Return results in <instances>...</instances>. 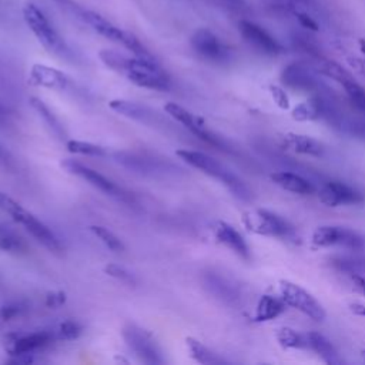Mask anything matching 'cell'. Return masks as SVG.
Wrapping results in <instances>:
<instances>
[{"label":"cell","instance_id":"1","mask_svg":"<svg viewBox=\"0 0 365 365\" xmlns=\"http://www.w3.org/2000/svg\"><path fill=\"white\" fill-rule=\"evenodd\" d=\"M100 60L113 71L121 74L133 84L157 91H167L171 87V78L155 58L128 57L114 50H101Z\"/></svg>","mask_w":365,"mask_h":365},{"label":"cell","instance_id":"2","mask_svg":"<svg viewBox=\"0 0 365 365\" xmlns=\"http://www.w3.org/2000/svg\"><path fill=\"white\" fill-rule=\"evenodd\" d=\"M175 154L182 161L190 164L191 167H194V168L202 171L204 174H207V175L218 180L220 182H222L235 197H238L241 200H248L250 198V190L242 182V180L238 178L230 168H227L222 163L212 158L211 155H208L202 151L188 150V148L177 150Z\"/></svg>","mask_w":365,"mask_h":365},{"label":"cell","instance_id":"3","mask_svg":"<svg viewBox=\"0 0 365 365\" xmlns=\"http://www.w3.org/2000/svg\"><path fill=\"white\" fill-rule=\"evenodd\" d=\"M23 19L38 43L48 51L60 57L71 54L68 46L50 23L47 16L34 3H26L23 7Z\"/></svg>","mask_w":365,"mask_h":365},{"label":"cell","instance_id":"4","mask_svg":"<svg viewBox=\"0 0 365 365\" xmlns=\"http://www.w3.org/2000/svg\"><path fill=\"white\" fill-rule=\"evenodd\" d=\"M80 17L97 34H100L101 37L111 40L114 43L123 44L134 56H138L143 58H154V56L147 50V47L133 33L120 29L118 26H115L110 20H107L104 16H101L93 10H83L80 13Z\"/></svg>","mask_w":365,"mask_h":365},{"label":"cell","instance_id":"5","mask_svg":"<svg viewBox=\"0 0 365 365\" xmlns=\"http://www.w3.org/2000/svg\"><path fill=\"white\" fill-rule=\"evenodd\" d=\"M244 227L257 235L271 238H287L292 234L291 224L275 212L262 208H254L242 212Z\"/></svg>","mask_w":365,"mask_h":365},{"label":"cell","instance_id":"6","mask_svg":"<svg viewBox=\"0 0 365 365\" xmlns=\"http://www.w3.org/2000/svg\"><path fill=\"white\" fill-rule=\"evenodd\" d=\"M123 338L128 349L144 364L158 365L164 364L165 359L161 354L160 346L157 345L154 336L144 328L135 324H127L123 331Z\"/></svg>","mask_w":365,"mask_h":365},{"label":"cell","instance_id":"7","mask_svg":"<svg viewBox=\"0 0 365 365\" xmlns=\"http://www.w3.org/2000/svg\"><path fill=\"white\" fill-rule=\"evenodd\" d=\"M279 297L285 301L288 307L295 308L304 315L309 317L317 322H322L327 317L324 307L317 301V298L304 289L301 285L291 282L288 279L279 281Z\"/></svg>","mask_w":365,"mask_h":365},{"label":"cell","instance_id":"8","mask_svg":"<svg viewBox=\"0 0 365 365\" xmlns=\"http://www.w3.org/2000/svg\"><path fill=\"white\" fill-rule=\"evenodd\" d=\"M61 167L66 171H68L70 174H74V175L83 178L88 184H91L94 188L103 191L104 194H107L110 197H114V198H118V200L125 201V202H133V197L124 188L117 185L113 180L103 175L97 170H94V168H91L86 164H81L80 161H76L73 158L63 160Z\"/></svg>","mask_w":365,"mask_h":365},{"label":"cell","instance_id":"9","mask_svg":"<svg viewBox=\"0 0 365 365\" xmlns=\"http://www.w3.org/2000/svg\"><path fill=\"white\" fill-rule=\"evenodd\" d=\"M164 111L171 118H174L177 123L184 125L191 134H194L195 137L202 140L204 143H207V144H210L212 147H217L220 150H227L225 143L207 127L204 120L201 117L192 114L191 111H188L182 106H180L177 103H167L164 106Z\"/></svg>","mask_w":365,"mask_h":365},{"label":"cell","instance_id":"10","mask_svg":"<svg viewBox=\"0 0 365 365\" xmlns=\"http://www.w3.org/2000/svg\"><path fill=\"white\" fill-rule=\"evenodd\" d=\"M191 47L197 56L214 64H225L232 57L231 48L208 29H198L191 36Z\"/></svg>","mask_w":365,"mask_h":365},{"label":"cell","instance_id":"11","mask_svg":"<svg viewBox=\"0 0 365 365\" xmlns=\"http://www.w3.org/2000/svg\"><path fill=\"white\" fill-rule=\"evenodd\" d=\"M311 241L317 248L345 247L355 250L364 245V238L356 231L339 225H321L315 228Z\"/></svg>","mask_w":365,"mask_h":365},{"label":"cell","instance_id":"12","mask_svg":"<svg viewBox=\"0 0 365 365\" xmlns=\"http://www.w3.org/2000/svg\"><path fill=\"white\" fill-rule=\"evenodd\" d=\"M54 338V332L50 331H37L30 334L10 332L4 336V349L11 356L33 354L34 351L48 345Z\"/></svg>","mask_w":365,"mask_h":365},{"label":"cell","instance_id":"13","mask_svg":"<svg viewBox=\"0 0 365 365\" xmlns=\"http://www.w3.org/2000/svg\"><path fill=\"white\" fill-rule=\"evenodd\" d=\"M238 30L242 38L251 44L254 48L264 54L269 56H277L282 51L281 44L261 26L248 21V20H241L238 23Z\"/></svg>","mask_w":365,"mask_h":365},{"label":"cell","instance_id":"14","mask_svg":"<svg viewBox=\"0 0 365 365\" xmlns=\"http://www.w3.org/2000/svg\"><path fill=\"white\" fill-rule=\"evenodd\" d=\"M318 198L328 207L359 204L364 197L359 191L341 181H328L318 190Z\"/></svg>","mask_w":365,"mask_h":365},{"label":"cell","instance_id":"15","mask_svg":"<svg viewBox=\"0 0 365 365\" xmlns=\"http://www.w3.org/2000/svg\"><path fill=\"white\" fill-rule=\"evenodd\" d=\"M281 81L285 87L297 91H317L319 81L309 67L302 63H291L284 67Z\"/></svg>","mask_w":365,"mask_h":365},{"label":"cell","instance_id":"16","mask_svg":"<svg viewBox=\"0 0 365 365\" xmlns=\"http://www.w3.org/2000/svg\"><path fill=\"white\" fill-rule=\"evenodd\" d=\"M29 81L33 86L46 87V88L58 90V91L68 88L71 84V78L66 73L46 64H34L30 68Z\"/></svg>","mask_w":365,"mask_h":365},{"label":"cell","instance_id":"17","mask_svg":"<svg viewBox=\"0 0 365 365\" xmlns=\"http://www.w3.org/2000/svg\"><path fill=\"white\" fill-rule=\"evenodd\" d=\"M215 240L242 259H250V247L244 237L228 222L217 221L214 225Z\"/></svg>","mask_w":365,"mask_h":365},{"label":"cell","instance_id":"18","mask_svg":"<svg viewBox=\"0 0 365 365\" xmlns=\"http://www.w3.org/2000/svg\"><path fill=\"white\" fill-rule=\"evenodd\" d=\"M114 158L120 165H123L134 173H140V174H145V175H154V174L167 171V168L164 167V163H161L155 158L144 157L137 153L121 151V153H115Z\"/></svg>","mask_w":365,"mask_h":365},{"label":"cell","instance_id":"19","mask_svg":"<svg viewBox=\"0 0 365 365\" xmlns=\"http://www.w3.org/2000/svg\"><path fill=\"white\" fill-rule=\"evenodd\" d=\"M108 107L114 113H117L123 117H127V118H131V120H135V121L144 123V124H153L154 118H155V114H157L151 108H148L147 106H143V104L135 103V101L121 100V98L111 100L108 103Z\"/></svg>","mask_w":365,"mask_h":365},{"label":"cell","instance_id":"20","mask_svg":"<svg viewBox=\"0 0 365 365\" xmlns=\"http://www.w3.org/2000/svg\"><path fill=\"white\" fill-rule=\"evenodd\" d=\"M281 145L292 153L304 154V155H312V157H321L324 154V147L319 141L314 140L309 135L304 134H295L288 133L282 137Z\"/></svg>","mask_w":365,"mask_h":365},{"label":"cell","instance_id":"21","mask_svg":"<svg viewBox=\"0 0 365 365\" xmlns=\"http://www.w3.org/2000/svg\"><path fill=\"white\" fill-rule=\"evenodd\" d=\"M271 181L275 185H278L279 188L294 192V194L311 195L315 192V187L308 180H305L304 177L294 174V173L277 171V173L271 174Z\"/></svg>","mask_w":365,"mask_h":365},{"label":"cell","instance_id":"22","mask_svg":"<svg viewBox=\"0 0 365 365\" xmlns=\"http://www.w3.org/2000/svg\"><path fill=\"white\" fill-rule=\"evenodd\" d=\"M305 336H307L308 349L318 354V356L324 362H327L329 365L341 364V358H339L336 349L334 348V345L331 344V341L325 335H322L317 331H309V332L305 334Z\"/></svg>","mask_w":365,"mask_h":365},{"label":"cell","instance_id":"23","mask_svg":"<svg viewBox=\"0 0 365 365\" xmlns=\"http://www.w3.org/2000/svg\"><path fill=\"white\" fill-rule=\"evenodd\" d=\"M287 307L288 305L285 304V301L281 297H274V295L265 294L258 299L255 314H254V321L265 322V321L275 319L287 309Z\"/></svg>","mask_w":365,"mask_h":365},{"label":"cell","instance_id":"24","mask_svg":"<svg viewBox=\"0 0 365 365\" xmlns=\"http://www.w3.org/2000/svg\"><path fill=\"white\" fill-rule=\"evenodd\" d=\"M29 101H30V106L33 107V110L38 114V117H41V120L44 121V124L47 125L50 133L53 135H56L58 140H64L66 138L64 127L60 123V120L54 115V113L48 108V106L38 97H30Z\"/></svg>","mask_w":365,"mask_h":365},{"label":"cell","instance_id":"25","mask_svg":"<svg viewBox=\"0 0 365 365\" xmlns=\"http://www.w3.org/2000/svg\"><path fill=\"white\" fill-rule=\"evenodd\" d=\"M185 344H187V349H188L191 358L194 361H197L198 364H202V365H220V364H225L227 362L224 358H221L220 355L212 352L208 346H205L198 339H194V338L188 336L185 339Z\"/></svg>","mask_w":365,"mask_h":365},{"label":"cell","instance_id":"26","mask_svg":"<svg viewBox=\"0 0 365 365\" xmlns=\"http://www.w3.org/2000/svg\"><path fill=\"white\" fill-rule=\"evenodd\" d=\"M327 111V104L321 97H311L309 100L298 104L292 110V118L297 121L317 120Z\"/></svg>","mask_w":365,"mask_h":365},{"label":"cell","instance_id":"27","mask_svg":"<svg viewBox=\"0 0 365 365\" xmlns=\"http://www.w3.org/2000/svg\"><path fill=\"white\" fill-rule=\"evenodd\" d=\"M275 338L278 344L285 349H307V336L292 328L282 327L277 331Z\"/></svg>","mask_w":365,"mask_h":365},{"label":"cell","instance_id":"28","mask_svg":"<svg viewBox=\"0 0 365 365\" xmlns=\"http://www.w3.org/2000/svg\"><path fill=\"white\" fill-rule=\"evenodd\" d=\"M319 71L325 74L327 77L338 81L341 86H344L348 81L355 80L349 71H346L341 64L331 61V60H322L319 63Z\"/></svg>","mask_w":365,"mask_h":365},{"label":"cell","instance_id":"29","mask_svg":"<svg viewBox=\"0 0 365 365\" xmlns=\"http://www.w3.org/2000/svg\"><path fill=\"white\" fill-rule=\"evenodd\" d=\"M26 250L24 241L10 228L0 224V251L21 252Z\"/></svg>","mask_w":365,"mask_h":365},{"label":"cell","instance_id":"30","mask_svg":"<svg viewBox=\"0 0 365 365\" xmlns=\"http://www.w3.org/2000/svg\"><path fill=\"white\" fill-rule=\"evenodd\" d=\"M66 148L73 154H81V155H91V157H106L107 151L97 144L80 141V140H68L66 141Z\"/></svg>","mask_w":365,"mask_h":365},{"label":"cell","instance_id":"31","mask_svg":"<svg viewBox=\"0 0 365 365\" xmlns=\"http://www.w3.org/2000/svg\"><path fill=\"white\" fill-rule=\"evenodd\" d=\"M90 231L111 251L114 252H123L124 251V244L123 241L108 228L103 227V225H91Z\"/></svg>","mask_w":365,"mask_h":365},{"label":"cell","instance_id":"32","mask_svg":"<svg viewBox=\"0 0 365 365\" xmlns=\"http://www.w3.org/2000/svg\"><path fill=\"white\" fill-rule=\"evenodd\" d=\"M54 336L57 339H64V341H73L76 338H78L83 332V327L74 321V319H66L63 322L58 324L57 329L53 331Z\"/></svg>","mask_w":365,"mask_h":365},{"label":"cell","instance_id":"33","mask_svg":"<svg viewBox=\"0 0 365 365\" xmlns=\"http://www.w3.org/2000/svg\"><path fill=\"white\" fill-rule=\"evenodd\" d=\"M342 87L345 88V93L349 101L354 104V107L365 113V88L361 87L355 80L345 83Z\"/></svg>","mask_w":365,"mask_h":365},{"label":"cell","instance_id":"34","mask_svg":"<svg viewBox=\"0 0 365 365\" xmlns=\"http://www.w3.org/2000/svg\"><path fill=\"white\" fill-rule=\"evenodd\" d=\"M104 272L115 279H118L120 282H124L127 285H135L137 279L134 277L133 272H130L123 265H117V264H108L104 267Z\"/></svg>","mask_w":365,"mask_h":365},{"label":"cell","instance_id":"35","mask_svg":"<svg viewBox=\"0 0 365 365\" xmlns=\"http://www.w3.org/2000/svg\"><path fill=\"white\" fill-rule=\"evenodd\" d=\"M26 309H27V307L23 302H9L0 308V317H1V319L9 321V319H13V318L21 315Z\"/></svg>","mask_w":365,"mask_h":365},{"label":"cell","instance_id":"36","mask_svg":"<svg viewBox=\"0 0 365 365\" xmlns=\"http://www.w3.org/2000/svg\"><path fill=\"white\" fill-rule=\"evenodd\" d=\"M271 96L274 98V101L277 103L278 107L281 108H288L289 107V100H288V96L287 93L281 88V87H277V86H271Z\"/></svg>","mask_w":365,"mask_h":365},{"label":"cell","instance_id":"37","mask_svg":"<svg viewBox=\"0 0 365 365\" xmlns=\"http://www.w3.org/2000/svg\"><path fill=\"white\" fill-rule=\"evenodd\" d=\"M346 63L352 68V71H355L358 76L365 78V58L356 57V56H349V57H346Z\"/></svg>","mask_w":365,"mask_h":365},{"label":"cell","instance_id":"38","mask_svg":"<svg viewBox=\"0 0 365 365\" xmlns=\"http://www.w3.org/2000/svg\"><path fill=\"white\" fill-rule=\"evenodd\" d=\"M66 302V294L61 291L48 292L46 297V305L48 308H58Z\"/></svg>","mask_w":365,"mask_h":365},{"label":"cell","instance_id":"39","mask_svg":"<svg viewBox=\"0 0 365 365\" xmlns=\"http://www.w3.org/2000/svg\"><path fill=\"white\" fill-rule=\"evenodd\" d=\"M10 121H11V111H10L9 106H6L0 100V127L10 125Z\"/></svg>","mask_w":365,"mask_h":365},{"label":"cell","instance_id":"40","mask_svg":"<svg viewBox=\"0 0 365 365\" xmlns=\"http://www.w3.org/2000/svg\"><path fill=\"white\" fill-rule=\"evenodd\" d=\"M297 19H298V21H299L305 29H309V30H314V31L318 30V24H317L309 16H307L305 13H297Z\"/></svg>","mask_w":365,"mask_h":365},{"label":"cell","instance_id":"41","mask_svg":"<svg viewBox=\"0 0 365 365\" xmlns=\"http://www.w3.org/2000/svg\"><path fill=\"white\" fill-rule=\"evenodd\" d=\"M349 307V311L354 314V315H358V317H365V305L361 304V302H352L348 305Z\"/></svg>","mask_w":365,"mask_h":365},{"label":"cell","instance_id":"42","mask_svg":"<svg viewBox=\"0 0 365 365\" xmlns=\"http://www.w3.org/2000/svg\"><path fill=\"white\" fill-rule=\"evenodd\" d=\"M11 155L10 153L0 144V163H3L4 165H10L11 164Z\"/></svg>","mask_w":365,"mask_h":365},{"label":"cell","instance_id":"43","mask_svg":"<svg viewBox=\"0 0 365 365\" xmlns=\"http://www.w3.org/2000/svg\"><path fill=\"white\" fill-rule=\"evenodd\" d=\"M352 281L355 284V287L365 295V277L361 275H352Z\"/></svg>","mask_w":365,"mask_h":365},{"label":"cell","instance_id":"44","mask_svg":"<svg viewBox=\"0 0 365 365\" xmlns=\"http://www.w3.org/2000/svg\"><path fill=\"white\" fill-rule=\"evenodd\" d=\"M0 84H6V74H4V67L1 60H0Z\"/></svg>","mask_w":365,"mask_h":365},{"label":"cell","instance_id":"45","mask_svg":"<svg viewBox=\"0 0 365 365\" xmlns=\"http://www.w3.org/2000/svg\"><path fill=\"white\" fill-rule=\"evenodd\" d=\"M359 48H361V51L365 54V38H359Z\"/></svg>","mask_w":365,"mask_h":365},{"label":"cell","instance_id":"46","mask_svg":"<svg viewBox=\"0 0 365 365\" xmlns=\"http://www.w3.org/2000/svg\"><path fill=\"white\" fill-rule=\"evenodd\" d=\"M361 355H362V359L365 361V351H362V352H361Z\"/></svg>","mask_w":365,"mask_h":365},{"label":"cell","instance_id":"47","mask_svg":"<svg viewBox=\"0 0 365 365\" xmlns=\"http://www.w3.org/2000/svg\"><path fill=\"white\" fill-rule=\"evenodd\" d=\"M298 1H307V0H298Z\"/></svg>","mask_w":365,"mask_h":365}]
</instances>
